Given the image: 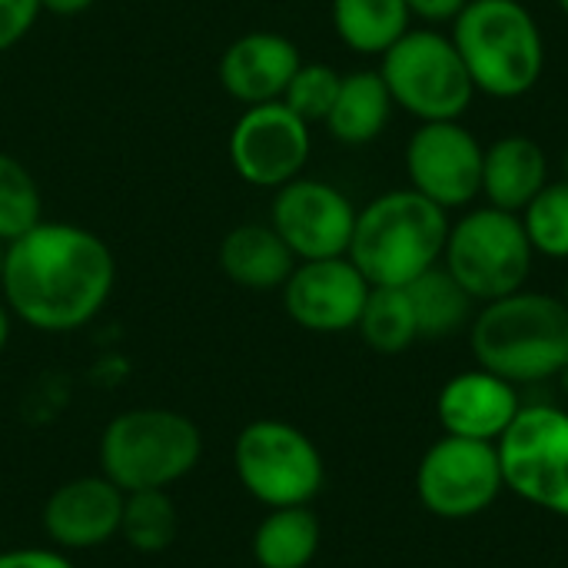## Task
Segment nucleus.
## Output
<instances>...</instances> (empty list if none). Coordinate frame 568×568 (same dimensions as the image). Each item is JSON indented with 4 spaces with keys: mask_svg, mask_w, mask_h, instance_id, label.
<instances>
[{
    "mask_svg": "<svg viewBox=\"0 0 568 568\" xmlns=\"http://www.w3.org/2000/svg\"><path fill=\"white\" fill-rule=\"evenodd\" d=\"M389 116H393V97L379 70H353L343 73L336 103L323 123L339 143L366 146L386 130Z\"/></svg>",
    "mask_w": 568,
    "mask_h": 568,
    "instance_id": "nucleus-20",
    "label": "nucleus"
},
{
    "mask_svg": "<svg viewBox=\"0 0 568 568\" xmlns=\"http://www.w3.org/2000/svg\"><path fill=\"white\" fill-rule=\"evenodd\" d=\"M503 489L506 483L496 443L443 436L426 449L416 469L419 503L449 523L483 516Z\"/></svg>",
    "mask_w": 568,
    "mask_h": 568,
    "instance_id": "nucleus-10",
    "label": "nucleus"
},
{
    "mask_svg": "<svg viewBox=\"0 0 568 568\" xmlns=\"http://www.w3.org/2000/svg\"><path fill=\"white\" fill-rule=\"evenodd\" d=\"M10 329H13V313H10L7 303L0 300V353H3L7 343H10Z\"/></svg>",
    "mask_w": 568,
    "mask_h": 568,
    "instance_id": "nucleus-33",
    "label": "nucleus"
},
{
    "mask_svg": "<svg viewBox=\"0 0 568 568\" xmlns=\"http://www.w3.org/2000/svg\"><path fill=\"white\" fill-rule=\"evenodd\" d=\"M549 183L546 150L526 133H506L483 153V196L489 206L523 213Z\"/></svg>",
    "mask_w": 568,
    "mask_h": 568,
    "instance_id": "nucleus-18",
    "label": "nucleus"
},
{
    "mask_svg": "<svg viewBox=\"0 0 568 568\" xmlns=\"http://www.w3.org/2000/svg\"><path fill=\"white\" fill-rule=\"evenodd\" d=\"M449 213L423 193L389 190L356 213L349 260L369 286H409L443 263Z\"/></svg>",
    "mask_w": 568,
    "mask_h": 568,
    "instance_id": "nucleus-2",
    "label": "nucleus"
},
{
    "mask_svg": "<svg viewBox=\"0 0 568 568\" xmlns=\"http://www.w3.org/2000/svg\"><path fill=\"white\" fill-rule=\"evenodd\" d=\"M556 379H559V386H562V396L568 399V359H566V366L559 369V376H556Z\"/></svg>",
    "mask_w": 568,
    "mask_h": 568,
    "instance_id": "nucleus-34",
    "label": "nucleus"
},
{
    "mask_svg": "<svg viewBox=\"0 0 568 568\" xmlns=\"http://www.w3.org/2000/svg\"><path fill=\"white\" fill-rule=\"evenodd\" d=\"M369 290L349 256H329L296 263L280 293L296 326L310 333H346L356 329Z\"/></svg>",
    "mask_w": 568,
    "mask_h": 568,
    "instance_id": "nucleus-14",
    "label": "nucleus"
},
{
    "mask_svg": "<svg viewBox=\"0 0 568 568\" xmlns=\"http://www.w3.org/2000/svg\"><path fill=\"white\" fill-rule=\"evenodd\" d=\"M123 542L140 556L166 552L180 536V513L166 489H140L123 493L120 532Z\"/></svg>",
    "mask_w": 568,
    "mask_h": 568,
    "instance_id": "nucleus-24",
    "label": "nucleus"
},
{
    "mask_svg": "<svg viewBox=\"0 0 568 568\" xmlns=\"http://www.w3.org/2000/svg\"><path fill=\"white\" fill-rule=\"evenodd\" d=\"M313 136L310 123L300 120L283 100L246 106L230 130V166L236 176L260 190H280L303 176Z\"/></svg>",
    "mask_w": 568,
    "mask_h": 568,
    "instance_id": "nucleus-11",
    "label": "nucleus"
},
{
    "mask_svg": "<svg viewBox=\"0 0 568 568\" xmlns=\"http://www.w3.org/2000/svg\"><path fill=\"white\" fill-rule=\"evenodd\" d=\"M559 7H562V13L568 17V0H559Z\"/></svg>",
    "mask_w": 568,
    "mask_h": 568,
    "instance_id": "nucleus-36",
    "label": "nucleus"
},
{
    "mask_svg": "<svg viewBox=\"0 0 568 568\" xmlns=\"http://www.w3.org/2000/svg\"><path fill=\"white\" fill-rule=\"evenodd\" d=\"M449 37L476 93L516 100L542 80L546 40L523 0H469Z\"/></svg>",
    "mask_w": 568,
    "mask_h": 568,
    "instance_id": "nucleus-4",
    "label": "nucleus"
},
{
    "mask_svg": "<svg viewBox=\"0 0 568 568\" xmlns=\"http://www.w3.org/2000/svg\"><path fill=\"white\" fill-rule=\"evenodd\" d=\"M503 483L529 506L568 519V413L523 406L496 443Z\"/></svg>",
    "mask_w": 568,
    "mask_h": 568,
    "instance_id": "nucleus-9",
    "label": "nucleus"
},
{
    "mask_svg": "<svg viewBox=\"0 0 568 568\" xmlns=\"http://www.w3.org/2000/svg\"><path fill=\"white\" fill-rule=\"evenodd\" d=\"M393 106L419 123L459 120L476 97L473 77L453 43L436 27H409L379 63Z\"/></svg>",
    "mask_w": 568,
    "mask_h": 568,
    "instance_id": "nucleus-6",
    "label": "nucleus"
},
{
    "mask_svg": "<svg viewBox=\"0 0 568 568\" xmlns=\"http://www.w3.org/2000/svg\"><path fill=\"white\" fill-rule=\"evenodd\" d=\"M473 356L513 386L556 379L568 359V310L562 300L519 290L483 303L469 323Z\"/></svg>",
    "mask_w": 568,
    "mask_h": 568,
    "instance_id": "nucleus-3",
    "label": "nucleus"
},
{
    "mask_svg": "<svg viewBox=\"0 0 568 568\" xmlns=\"http://www.w3.org/2000/svg\"><path fill=\"white\" fill-rule=\"evenodd\" d=\"M483 153L486 146L459 120L419 123L406 143V173L416 193L449 213L483 193Z\"/></svg>",
    "mask_w": 568,
    "mask_h": 568,
    "instance_id": "nucleus-12",
    "label": "nucleus"
},
{
    "mask_svg": "<svg viewBox=\"0 0 568 568\" xmlns=\"http://www.w3.org/2000/svg\"><path fill=\"white\" fill-rule=\"evenodd\" d=\"M409 303L416 313L419 339H446L456 336L473 323L476 300L459 286V280L446 266H433L423 276H416L409 286Z\"/></svg>",
    "mask_w": 568,
    "mask_h": 568,
    "instance_id": "nucleus-23",
    "label": "nucleus"
},
{
    "mask_svg": "<svg viewBox=\"0 0 568 568\" xmlns=\"http://www.w3.org/2000/svg\"><path fill=\"white\" fill-rule=\"evenodd\" d=\"M300 63V47L290 37L276 30H250L223 50L220 83L243 106L273 103L283 100Z\"/></svg>",
    "mask_w": 568,
    "mask_h": 568,
    "instance_id": "nucleus-16",
    "label": "nucleus"
},
{
    "mask_svg": "<svg viewBox=\"0 0 568 568\" xmlns=\"http://www.w3.org/2000/svg\"><path fill=\"white\" fill-rule=\"evenodd\" d=\"M562 303H566V310H568V283H566V296H562Z\"/></svg>",
    "mask_w": 568,
    "mask_h": 568,
    "instance_id": "nucleus-37",
    "label": "nucleus"
},
{
    "mask_svg": "<svg viewBox=\"0 0 568 568\" xmlns=\"http://www.w3.org/2000/svg\"><path fill=\"white\" fill-rule=\"evenodd\" d=\"M203 456L200 426L160 406H140L113 416L100 436V476L123 493L170 489L186 479Z\"/></svg>",
    "mask_w": 568,
    "mask_h": 568,
    "instance_id": "nucleus-5",
    "label": "nucleus"
},
{
    "mask_svg": "<svg viewBox=\"0 0 568 568\" xmlns=\"http://www.w3.org/2000/svg\"><path fill=\"white\" fill-rule=\"evenodd\" d=\"M519 220L539 256L568 260V180L546 183L542 193L519 213Z\"/></svg>",
    "mask_w": 568,
    "mask_h": 568,
    "instance_id": "nucleus-27",
    "label": "nucleus"
},
{
    "mask_svg": "<svg viewBox=\"0 0 568 568\" xmlns=\"http://www.w3.org/2000/svg\"><path fill=\"white\" fill-rule=\"evenodd\" d=\"M120 513L123 489L106 476H80L47 496L40 526L60 552H87L120 532Z\"/></svg>",
    "mask_w": 568,
    "mask_h": 568,
    "instance_id": "nucleus-15",
    "label": "nucleus"
},
{
    "mask_svg": "<svg viewBox=\"0 0 568 568\" xmlns=\"http://www.w3.org/2000/svg\"><path fill=\"white\" fill-rule=\"evenodd\" d=\"M323 542L320 519L310 506L270 509L253 532V562L260 568H310Z\"/></svg>",
    "mask_w": 568,
    "mask_h": 568,
    "instance_id": "nucleus-21",
    "label": "nucleus"
},
{
    "mask_svg": "<svg viewBox=\"0 0 568 568\" xmlns=\"http://www.w3.org/2000/svg\"><path fill=\"white\" fill-rule=\"evenodd\" d=\"M339 80H343V73L329 63H300V70L293 73L286 93H283V103L306 123L326 120L336 103Z\"/></svg>",
    "mask_w": 568,
    "mask_h": 568,
    "instance_id": "nucleus-28",
    "label": "nucleus"
},
{
    "mask_svg": "<svg viewBox=\"0 0 568 568\" xmlns=\"http://www.w3.org/2000/svg\"><path fill=\"white\" fill-rule=\"evenodd\" d=\"M356 213L359 210L339 186L326 180L296 176L276 190L270 226L283 236V243L300 263L329 260L349 253Z\"/></svg>",
    "mask_w": 568,
    "mask_h": 568,
    "instance_id": "nucleus-13",
    "label": "nucleus"
},
{
    "mask_svg": "<svg viewBox=\"0 0 568 568\" xmlns=\"http://www.w3.org/2000/svg\"><path fill=\"white\" fill-rule=\"evenodd\" d=\"M296 263L300 260L270 223L233 226L220 243V270L230 283L253 293L283 290Z\"/></svg>",
    "mask_w": 568,
    "mask_h": 568,
    "instance_id": "nucleus-19",
    "label": "nucleus"
},
{
    "mask_svg": "<svg viewBox=\"0 0 568 568\" xmlns=\"http://www.w3.org/2000/svg\"><path fill=\"white\" fill-rule=\"evenodd\" d=\"M336 37L366 57H383L413 23L406 0H333Z\"/></svg>",
    "mask_w": 568,
    "mask_h": 568,
    "instance_id": "nucleus-22",
    "label": "nucleus"
},
{
    "mask_svg": "<svg viewBox=\"0 0 568 568\" xmlns=\"http://www.w3.org/2000/svg\"><path fill=\"white\" fill-rule=\"evenodd\" d=\"M519 409H523L519 386L483 366L453 376L436 399V413L446 436H463L479 443H499L503 433L519 416Z\"/></svg>",
    "mask_w": 568,
    "mask_h": 568,
    "instance_id": "nucleus-17",
    "label": "nucleus"
},
{
    "mask_svg": "<svg viewBox=\"0 0 568 568\" xmlns=\"http://www.w3.org/2000/svg\"><path fill=\"white\" fill-rule=\"evenodd\" d=\"M356 329H359L363 343L383 356L406 353L419 339L416 313H413L406 286H373Z\"/></svg>",
    "mask_w": 568,
    "mask_h": 568,
    "instance_id": "nucleus-25",
    "label": "nucleus"
},
{
    "mask_svg": "<svg viewBox=\"0 0 568 568\" xmlns=\"http://www.w3.org/2000/svg\"><path fill=\"white\" fill-rule=\"evenodd\" d=\"M43 13L40 0H0V53L13 50Z\"/></svg>",
    "mask_w": 568,
    "mask_h": 568,
    "instance_id": "nucleus-29",
    "label": "nucleus"
},
{
    "mask_svg": "<svg viewBox=\"0 0 568 568\" xmlns=\"http://www.w3.org/2000/svg\"><path fill=\"white\" fill-rule=\"evenodd\" d=\"M43 220V196L33 173L10 153H0V243H13Z\"/></svg>",
    "mask_w": 568,
    "mask_h": 568,
    "instance_id": "nucleus-26",
    "label": "nucleus"
},
{
    "mask_svg": "<svg viewBox=\"0 0 568 568\" xmlns=\"http://www.w3.org/2000/svg\"><path fill=\"white\" fill-rule=\"evenodd\" d=\"M0 568H77L67 552L43 549V546H20V549H3L0 552Z\"/></svg>",
    "mask_w": 568,
    "mask_h": 568,
    "instance_id": "nucleus-30",
    "label": "nucleus"
},
{
    "mask_svg": "<svg viewBox=\"0 0 568 568\" xmlns=\"http://www.w3.org/2000/svg\"><path fill=\"white\" fill-rule=\"evenodd\" d=\"M97 0H40V7L53 17H77L87 13Z\"/></svg>",
    "mask_w": 568,
    "mask_h": 568,
    "instance_id": "nucleus-32",
    "label": "nucleus"
},
{
    "mask_svg": "<svg viewBox=\"0 0 568 568\" xmlns=\"http://www.w3.org/2000/svg\"><path fill=\"white\" fill-rule=\"evenodd\" d=\"M466 3H469V0H406L409 13H413L416 20H423V23H433V27L453 23V20L466 10Z\"/></svg>",
    "mask_w": 568,
    "mask_h": 568,
    "instance_id": "nucleus-31",
    "label": "nucleus"
},
{
    "mask_svg": "<svg viewBox=\"0 0 568 568\" xmlns=\"http://www.w3.org/2000/svg\"><path fill=\"white\" fill-rule=\"evenodd\" d=\"M233 469L240 486L266 509L310 506L326 483L316 443L283 419L243 426L233 443Z\"/></svg>",
    "mask_w": 568,
    "mask_h": 568,
    "instance_id": "nucleus-8",
    "label": "nucleus"
},
{
    "mask_svg": "<svg viewBox=\"0 0 568 568\" xmlns=\"http://www.w3.org/2000/svg\"><path fill=\"white\" fill-rule=\"evenodd\" d=\"M113 283L116 260L106 240L63 220H40L0 256L7 310L40 333H73L97 320Z\"/></svg>",
    "mask_w": 568,
    "mask_h": 568,
    "instance_id": "nucleus-1",
    "label": "nucleus"
},
{
    "mask_svg": "<svg viewBox=\"0 0 568 568\" xmlns=\"http://www.w3.org/2000/svg\"><path fill=\"white\" fill-rule=\"evenodd\" d=\"M562 180H568V146L562 150Z\"/></svg>",
    "mask_w": 568,
    "mask_h": 568,
    "instance_id": "nucleus-35",
    "label": "nucleus"
},
{
    "mask_svg": "<svg viewBox=\"0 0 568 568\" xmlns=\"http://www.w3.org/2000/svg\"><path fill=\"white\" fill-rule=\"evenodd\" d=\"M536 250L526 236L519 213L496 206L469 210L449 226L443 266L476 303H493L526 290Z\"/></svg>",
    "mask_w": 568,
    "mask_h": 568,
    "instance_id": "nucleus-7",
    "label": "nucleus"
}]
</instances>
